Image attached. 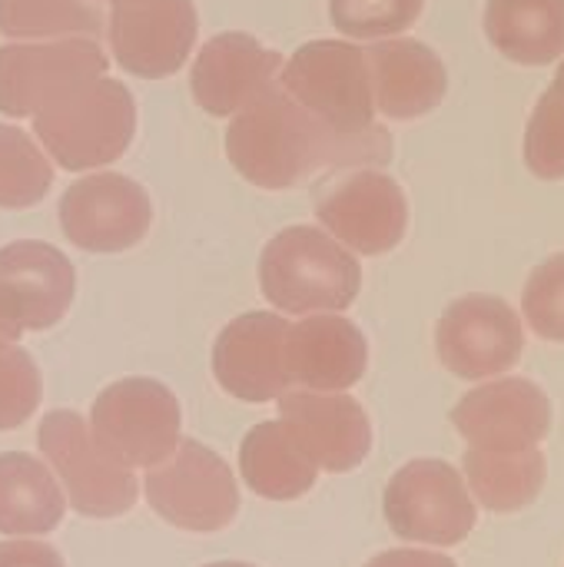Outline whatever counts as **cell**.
I'll list each match as a JSON object with an SVG mask.
<instances>
[{"label": "cell", "instance_id": "6da1fadb", "mask_svg": "<svg viewBox=\"0 0 564 567\" xmlns=\"http://www.w3.org/2000/svg\"><path fill=\"white\" fill-rule=\"evenodd\" d=\"M226 156L253 186L289 189L319 169L389 163L392 136L386 126L369 133H339L296 103L276 80L229 123Z\"/></svg>", "mask_w": 564, "mask_h": 567}, {"label": "cell", "instance_id": "7a4b0ae2", "mask_svg": "<svg viewBox=\"0 0 564 567\" xmlns=\"http://www.w3.org/2000/svg\"><path fill=\"white\" fill-rule=\"evenodd\" d=\"M259 286L279 312H342L362 289V269L356 256L322 229L289 226L266 243Z\"/></svg>", "mask_w": 564, "mask_h": 567}, {"label": "cell", "instance_id": "3957f363", "mask_svg": "<svg viewBox=\"0 0 564 567\" xmlns=\"http://www.w3.org/2000/svg\"><path fill=\"white\" fill-rule=\"evenodd\" d=\"M33 133L57 166L93 169L126 153L136 133V103L120 80L93 76L33 113Z\"/></svg>", "mask_w": 564, "mask_h": 567}, {"label": "cell", "instance_id": "277c9868", "mask_svg": "<svg viewBox=\"0 0 564 567\" xmlns=\"http://www.w3.org/2000/svg\"><path fill=\"white\" fill-rule=\"evenodd\" d=\"M37 445L60 475L63 495L70 498L73 512H80L83 518H116L136 505L140 488L133 472L96 442V435L76 412L60 409L43 415L37 429Z\"/></svg>", "mask_w": 564, "mask_h": 567}, {"label": "cell", "instance_id": "5b68a950", "mask_svg": "<svg viewBox=\"0 0 564 567\" xmlns=\"http://www.w3.org/2000/svg\"><path fill=\"white\" fill-rule=\"evenodd\" d=\"M279 86L339 133H369L379 126L362 47L309 40L283 63Z\"/></svg>", "mask_w": 564, "mask_h": 567}, {"label": "cell", "instance_id": "8992f818", "mask_svg": "<svg viewBox=\"0 0 564 567\" xmlns=\"http://www.w3.org/2000/svg\"><path fill=\"white\" fill-rule=\"evenodd\" d=\"M150 508L183 532H223L239 512V492L229 465L196 439H180L176 452L143 478Z\"/></svg>", "mask_w": 564, "mask_h": 567}, {"label": "cell", "instance_id": "52a82bcc", "mask_svg": "<svg viewBox=\"0 0 564 567\" xmlns=\"http://www.w3.org/2000/svg\"><path fill=\"white\" fill-rule=\"evenodd\" d=\"M389 528L412 545H459L475 528V498L462 472L442 458L402 465L382 498Z\"/></svg>", "mask_w": 564, "mask_h": 567}, {"label": "cell", "instance_id": "ba28073f", "mask_svg": "<svg viewBox=\"0 0 564 567\" xmlns=\"http://www.w3.org/2000/svg\"><path fill=\"white\" fill-rule=\"evenodd\" d=\"M180 402L156 379H120L90 412V432L126 468H153L180 445Z\"/></svg>", "mask_w": 564, "mask_h": 567}, {"label": "cell", "instance_id": "9c48e42d", "mask_svg": "<svg viewBox=\"0 0 564 567\" xmlns=\"http://www.w3.org/2000/svg\"><path fill=\"white\" fill-rule=\"evenodd\" d=\"M435 352L459 379H492L509 372L525 352L519 312L499 296H462L435 326Z\"/></svg>", "mask_w": 564, "mask_h": 567}, {"label": "cell", "instance_id": "30bf717a", "mask_svg": "<svg viewBox=\"0 0 564 567\" xmlns=\"http://www.w3.org/2000/svg\"><path fill=\"white\" fill-rule=\"evenodd\" d=\"M106 53L90 37L0 47V113L23 120L40 113L70 86L103 76Z\"/></svg>", "mask_w": 564, "mask_h": 567}, {"label": "cell", "instance_id": "8fae6325", "mask_svg": "<svg viewBox=\"0 0 564 567\" xmlns=\"http://www.w3.org/2000/svg\"><path fill=\"white\" fill-rule=\"evenodd\" d=\"M316 216L339 246L359 256H382L402 243L409 203L392 176L379 169H356L319 196Z\"/></svg>", "mask_w": 564, "mask_h": 567}, {"label": "cell", "instance_id": "7c38bea8", "mask_svg": "<svg viewBox=\"0 0 564 567\" xmlns=\"http://www.w3.org/2000/svg\"><path fill=\"white\" fill-rule=\"evenodd\" d=\"M153 219L150 196L140 183L120 173H96L76 179L60 199L63 236L86 252L133 249Z\"/></svg>", "mask_w": 564, "mask_h": 567}, {"label": "cell", "instance_id": "4fadbf2b", "mask_svg": "<svg viewBox=\"0 0 564 567\" xmlns=\"http://www.w3.org/2000/svg\"><path fill=\"white\" fill-rule=\"evenodd\" d=\"M113 60L143 80L173 76L196 43L193 0H123L110 13Z\"/></svg>", "mask_w": 564, "mask_h": 567}, {"label": "cell", "instance_id": "5bb4252c", "mask_svg": "<svg viewBox=\"0 0 564 567\" xmlns=\"http://www.w3.org/2000/svg\"><path fill=\"white\" fill-rule=\"evenodd\" d=\"M452 425L472 449H539L552 429V402L532 379H495L459 399Z\"/></svg>", "mask_w": 564, "mask_h": 567}, {"label": "cell", "instance_id": "9a60e30c", "mask_svg": "<svg viewBox=\"0 0 564 567\" xmlns=\"http://www.w3.org/2000/svg\"><path fill=\"white\" fill-rule=\"evenodd\" d=\"M279 419L312 458L316 468L342 475L366 462L372 449V425L352 395L339 392H283Z\"/></svg>", "mask_w": 564, "mask_h": 567}, {"label": "cell", "instance_id": "2e32d148", "mask_svg": "<svg viewBox=\"0 0 564 567\" xmlns=\"http://www.w3.org/2000/svg\"><path fill=\"white\" fill-rule=\"evenodd\" d=\"M286 332L289 322L276 312H246L233 319L213 346L216 382L243 402H269L289 389L286 379Z\"/></svg>", "mask_w": 564, "mask_h": 567}, {"label": "cell", "instance_id": "e0dca14e", "mask_svg": "<svg viewBox=\"0 0 564 567\" xmlns=\"http://www.w3.org/2000/svg\"><path fill=\"white\" fill-rule=\"evenodd\" d=\"M279 50L263 47L249 33H219L196 53L189 86L209 116H233L279 80Z\"/></svg>", "mask_w": 564, "mask_h": 567}, {"label": "cell", "instance_id": "ac0fdd59", "mask_svg": "<svg viewBox=\"0 0 564 567\" xmlns=\"http://www.w3.org/2000/svg\"><path fill=\"white\" fill-rule=\"evenodd\" d=\"M73 262L47 243H10L0 249V302L27 332L57 326L73 302Z\"/></svg>", "mask_w": 564, "mask_h": 567}, {"label": "cell", "instance_id": "d6986e66", "mask_svg": "<svg viewBox=\"0 0 564 567\" xmlns=\"http://www.w3.org/2000/svg\"><path fill=\"white\" fill-rule=\"evenodd\" d=\"M286 379L309 392H342L366 375L369 346L366 336L342 316L319 312L286 332Z\"/></svg>", "mask_w": 564, "mask_h": 567}, {"label": "cell", "instance_id": "ffe728a7", "mask_svg": "<svg viewBox=\"0 0 564 567\" xmlns=\"http://www.w3.org/2000/svg\"><path fill=\"white\" fill-rule=\"evenodd\" d=\"M366 66L376 110L399 123L432 113L449 90V73L439 53L409 37L372 43L366 50Z\"/></svg>", "mask_w": 564, "mask_h": 567}, {"label": "cell", "instance_id": "44dd1931", "mask_svg": "<svg viewBox=\"0 0 564 567\" xmlns=\"http://www.w3.org/2000/svg\"><path fill=\"white\" fill-rule=\"evenodd\" d=\"M485 33L512 63L548 66L564 56V0H489Z\"/></svg>", "mask_w": 564, "mask_h": 567}, {"label": "cell", "instance_id": "7402d4cb", "mask_svg": "<svg viewBox=\"0 0 564 567\" xmlns=\"http://www.w3.org/2000/svg\"><path fill=\"white\" fill-rule=\"evenodd\" d=\"M239 468L243 482L269 502L302 498L319 475V468L293 439L283 419L249 429V435L239 445Z\"/></svg>", "mask_w": 564, "mask_h": 567}, {"label": "cell", "instance_id": "603a6c76", "mask_svg": "<svg viewBox=\"0 0 564 567\" xmlns=\"http://www.w3.org/2000/svg\"><path fill=\"white\" fill-rule=\"evenodd\" d=\"M66 512L53 472L27 452L0 455V535H50Z\"/></svg>", "mask_w": 564, "mask_h": 567}, {"label": "cell", "instance_id": "cb8c5ba5", "mask_svg": "<svg viewBox=\"0 0 564 567\" xmlns=\"http://www.w3.org/2000/svg\"><path fill=\"white\" fill-rule=\"evenodd\" d=\"M462 468L469 478V492L479 498L482 508L495 515L529 508L545 485L542 449H522V452L469 449L462 455Z\"/></svg>", "mask_w": 564, "mask_h": 567}, {"label": "cell", "instance_id": "d4e9b609", "mask_svg": "<svg viewBox=\"0 0 564 567\" xmlns=\"http://www.w3.org/2000/svg\"><path fill=\"white\" fill-rule=\"evenodd\" d=\"M103 17L83 0H0V33L13 40H60L90 37L96 40Z\"/></svg>", "mask_w": 564, "mask_h": 567}, {"label": "cell", "instance_id": "484cf974", "mask_svg": "<svg viewBox=\"0 0 564 567\" xmlns=\"http://www.w3.org/2000/svg\"><path fill=\"white\" fill-rule=\"evenodd\" d=\"M53 183V166L20 126L0 123V209L37 206Z\"/></svg>", "mask_w": 564, "mask_h": 567}, {"label": "cell", "instance_id": "4316f807", "mask_svg": "<svg viewBox=\"0 0 564 567\" xmlns=\"http://www.w3.org/2000/svg\"><path fill=\"white\" fill-rule=\"evenodd\" d=\"M425 0H329L332 23L359 40H379L409 30Z\"/></svg>", "mask_w": 564, "mask_h": 567}, {"label": "cell", "instance_id": "83f0119b", "mask_svg": "<svg viewBox=\"0 0 564 567\" xmlns=\"http://www.w3.org/2000/svg\"><path fill=\"white\" fill-rule=\"evenodd\" d=\"M525 163L545 183L564 179V96L555 86H548L532 110L525 130Z\"/></svg>", "mask_w": 564, "mask_h": 567}, {"label": "cell", "instance_id": "f1b7e54d", "mask_svg": "<svg viewBox=\"0 0 564 567\" xmlns=\"http://www.w3.org/2000/svg\"><path fill=\"white\" fill-rule=\"evenodd\" d=\"M43 382L37 362L17 349V342H0V432L20 429L40 405Z\"/></svg>", "mask_w": 564, "mask_h": 567}, {"label": "cell", "instance_id": "f546056e", "mask_svg": "<svg viewBox=\"0 0 564 567\" xmlns=\"http://www.w3.org/2000/svg\"><path fill=\"white\" fill-rule=\"evenodd\" d=\"M522 312L535 336L564 342V252L539 262L525 282Z\"/></svg>", "mask_w": 564, "mask_h": 567}, {"label": "cell", "instance_id": "4dcf8cb0", "mask_svg": "<svg viewBox=\"0 0 564 567\" xmlns=\"http://www.w3.org/2000/svg\"><path fill=\"white\" fill-rule=\"evenodd\" d=\"M0 567H63V558L40 542H3Z\"/></svg>", "mask_w": 564, "mask_h": 567}, {"label": "cell", "instance_id": "1f68e13d", "mask_svg": "<svg viewBox=\"0 0 564 567\" xmlns=\"http://www.w3.org/2000/svg\"><path fill=\"white\" fill-rule=\"evenodd\" d=\"M366 567H459L449 555L439 551H419V548H396L386 555H376Z\"/></svg>", "mask_w": 564, "mask_h": 567}, {"label": "cell", "instance_id": "d6a6232c", "mask_svg": "<svg viewBox=\"0 0 564 567\" xmlns=\"http://www.w3.org/2000/svg\"><path fill=\"white\" fill-rule=\"evenodd\" d=\"M23 336V329L10 319V312L3 309V302H0V342H17Z\"/></svg>", "mask_w": 564, "mask_h": 567}, {"label": "cell", "instance_id": "836d02e7", "mask_svg": "<svg viewBox=\"0 0 564 567\" xmlns=\"http://www.w3.org/2000/svg\"><path fill=\"white\" fill-rule=\"evenodd\" d=\"M552 86H555V90L564 96V60H562V66H558V73H555V83H552Z\"/></svg>", "mask_w": 564, "mask_h": 567}, {"label": "cell", "instance_id": "e575fe53", "mask_svg": "<svg viewBox=\"0 0 564 567\" xmlns=\"http://www.w3.org/2000/svg\"><path fill=\"white\" fill-rule=\"evenodd\" d=\"M206 567H253V565H243V561H216V565H206Z\"/></svg>", "mask_w": 564, "mask_h": 567}, {"label": "cell", "instance_id": "d590c367", "mask_svg": "<svg viewBox=\"0 0 564 567\" xmlns=\"http://www.w3.org/2000/svg\"><path fill=\"white\" fill-rule=\"evenodd\" d=\"M110 3H123V0H110Z\"/></svg>", "mask_w": 564, "mask_h": 567}]
</instances>
